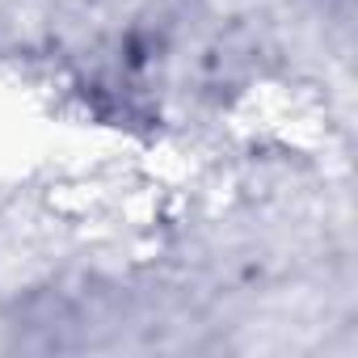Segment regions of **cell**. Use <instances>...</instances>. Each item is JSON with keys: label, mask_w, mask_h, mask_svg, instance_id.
I'll list each match as a JSON object with an SVG mask.
<instances>
[]
</instances>
